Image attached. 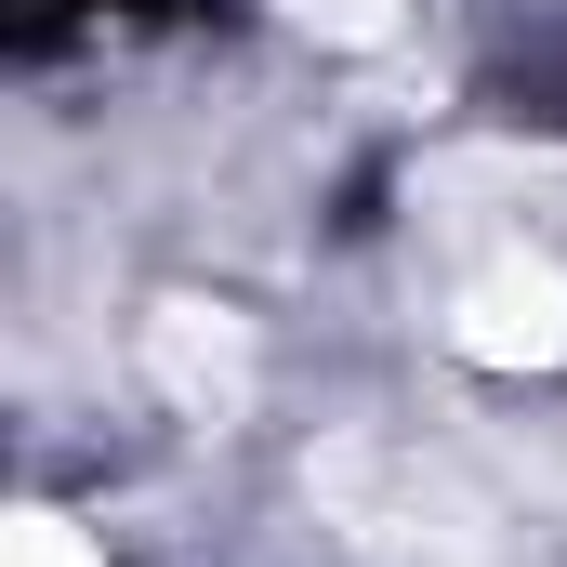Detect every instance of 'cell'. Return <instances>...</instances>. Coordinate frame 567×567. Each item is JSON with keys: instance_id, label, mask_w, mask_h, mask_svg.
<instances>
[{"instance_id": "1", "label": "cell", "mask_w": 567, "mask_h": 567, "mask_svg": "<svg viewBox=\"0 0 567 567\" xmlns=\"http://www.w3.org/2000/svg\"><path fill=\"white\" fill-rule=\"evenodd\" d=\"M317 502H330L370 555H396V567H488V555H502V542H488V515L435 475L423 449H383V435L317 449Z\"/></svg>"}, {"instance_id": "2", "label": "cell", "mask_w": 567, "mask_h": 567, "mask_svg": "<svg viewBox=\"0 0 567 567\" xmlns=\"http://www.w3.org/2000/svg\"><path fill=\"white\" fill-rule=\"evenodd\" d=\"M449 343L475 357V370H555L567 357V265L555 251H488L475 278L449 290Z\"/></svg>"}, {"instance_id": "3", "label": "cell", "mask_w": 567, "mask_h": 567, "mask_svg": "<svg viewBox=\"0 0 567 567\" xmlns=\"http://www.w3.org/2000/svg\"><path fill=\"white\" fill-rule=\"evenodd\" d=\"M133 357H145V383H158L185 423H238L251 383H265V357H251V330H238L225 303H158Z\"/></svg>"}, {"instance_id": "4", "label": "cell", "mask_w": 567, "mask_h": 567, "mask_svg": "<svg viewBox=\"0 0 567 567\" xmlns=\"http://www.w3.org/2000/svg\"><path fill=\"white\" fill-rule=\"evenodd\" d=\"M0 567H106V555H93L66 515H13V555H0Z\"/></svg>"}, {"instance_id": "5", "label": "cell", "mask_w": 567, "mask_h": 567, "mask_svg": "<svg viewBox=\"0 0 567 567\" xmlns=\"http://www.w3.org/2000/svg\"><path fill=\"white\" fill-rule=\"evenodd\" d=\"M317 40H396V0H290Z\"/></svg>"}]
</instances>
